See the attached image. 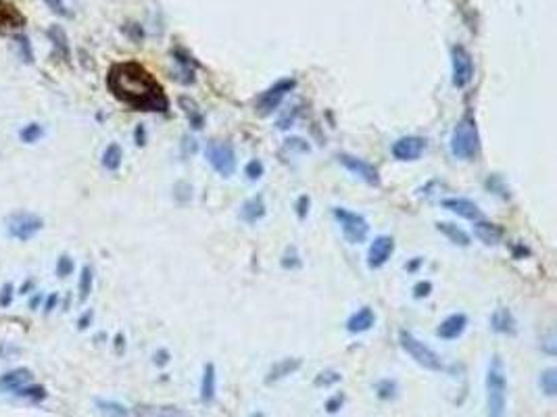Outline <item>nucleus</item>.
<instances>
[{
  "label": "nucleus",
  "mask_w": 557,
  "mask_h": 417,
  "mask_svg": "<svg viewBox=\"0 0 557 417\" xmlns=\"http://www.w3.org/2000/svg\"><path fill=\"white\" fill-rule=\"evenodd\" d=\"M107 88L123 105L136 111H159L169 109V101L161 84L138 63H117L107 76Z\"/></svg>",
  "instance_id": "f257e3e1"
},
{
  "label": "nucleus",
  "mask_w": 557,
  "mask_h": 417,
  "mask_svg": "<svg viewBox=\"0 0 557 417\" xmlns=\"http://www.w3.org/2000/svg\"><path fill=\"white\" fill-rule=\"evenodd\" d=\"M486 417H505L507 407V375L501 357H492L486 369Z\"/></svg>",
  "instance_id": "f03ea898"
},
{
  "label": "nucleus",
  "mask_w": 557,
  "mask_h": 417,
  "mask_svg": "<svg viewBox=\"0 0 557 417\" xmlns=\"http://www.w3.org/2000/svg\"><path fill=\"white\" fill-rule=\"evenodd\" d=\"M451 155L463 161H472L478 155L480 148V138H478V128L472 119H463L455 126L449 142Z\"/></svg>",
  "instance_id": "7ed1b4c3"
},
{
  "label": "nucleus",
  "mask_w": 557,
  "mask_h": 417,
  "mask_svg": "<svg viewBox=\"0 0 557 417\" xmlns=\"http://www.w3.org/2000/svg\"><path fill=\"white\" fill-rule=\"evenodd\" d=\"M399 342H401V348L424 369L428 371H443L445 363L440 359V355L436 350H432L428 344H424L420 338H415L411 332L407 330H401L399 332Z\"/></svg>",
  "instance_id": "20e7f679"
},
{
  "label": "nucleus",
  "mask_w": 557,
  "mask_h": 417,
  "mask_svg": "<svg viewBox=\"0 0 557 417\" xmlns=\"http://www.w3.org/2000/svg\"><path fill=\"white\" fill-rule=\"evenodd\" d=\"M332 215L339 221V225L343 230V236L347 238L349 244H361V242H366V238L370 234V223L366 221L363 215H359L355 211H349L345 207H334L332 209Z\"/></svg>",
  "instance_id": "39448f33"
},
{
  "label": "nucleus",
  "mask_w": 557,
  "mask_h": 417,
  "mask_svg": "<svg viewBox=\"0 0 557 417\" xmlns=\"http://www.w3.org/2000/svg\"><path fill=\"white\" fill-rule=\"evenodd\" d=\"M205 157L221 178H230L236 171V153L230 142L211 140L205 148Z\"/></svg>",
  "instance_id": "423d86ee"
},
{
  "label": "nucleus",
  "mask_w": 557,
  "mask_h": 417,
  "mask_svg": "<svg viewBox=\"0 0 557 417\" xmlns=\"http://www.w3.org/2000/svg\"><path fill=\"white\" fill-rule=\"evenodd\" d=\"M44 228V221L40 215L30 213V211H17L7 217V232L11 238L28 242L32 240L40 230Z\"/></svg>",
  "instance_id": "0eeeda50"
},
{
  "label": "nucleus",
  "mask_w": 557,
  "mask_h": 417,
  "mask_svg": "<svg viewBox=\"0 0 557 417\" xmlns=\"http://www.w3.org/2000/svg\"><path fill=\"white\" fill-rule=\"evenodd\" d=\"M297 88V80H293V78H282V80H277L273 86H269L259 99H257V113L261 115V117H265V115H269V113H273L277 107H280V103L284 101V96L289 94V92H293Z\"/></svg>",
  "instance_id": "6e6552de"
},
{
  "label": "nucleus",
  "mask_w": 557,
  "mask_h": 417,
  "mask_svg": "<svg viewBox=\"0 0 557 417\" xmlns=\"http://www.w3.org/2000/svg\"><path fill=\"white\" fill-rule=\"evenodd\" d=\"M451 69H453V86L455 88H465L474 80V61L472 55L465 46L455 44L451 49Z\"/></svg>",
  "instance_id": "1a4fd4ad"
},
{
  "label": "nucleus",
  "mask_w": 557,
  "mask_h": 417,
  "mask_svg": "<svg viewBox=\"0 0 557 417\" xmlns=\"http://www.w3.org/2000/svg\"><path fill=\"white\" fill-rule=\"evenodd\" d=\"M339 161L345 165V169H349L353 176H357V178L363 180L366 184H370V186H380L378 169H376L372 163H368V161H363V159H359V157L347 155V153L339 155Z\"/></svg>",
  "instance_id": "9d476101"
},
{
  "label": "nucleus",
  "mask_w": 557,
  "mask_h": 417,
  "mask_svg": "<svg viewBox=\"0 0 557 417\" xmlns=\"http://www.w3.org/2000/svg\"><path fill=\"white\" fill-rule=\"evenodd\" d=\"M26 15L7 0H0V34L9 36V34H17L26 28Z\"/></svg>",
  "instance_id": "9b49d317"
},
{
  "label": "nucleus",
  "mask_w": 557,
  "mask_h": 417,
  "mask_svg": "<svg viewBox=\"0 0 557 417\" xmlns=\"http://www.w3.org/2000/svg\"><path fill=\"white\" fill-rule=\"evenodd\" d=\"M426 151V140L420 136H403L393 144V157L397 161H418Z\"/></svg>",
  "instance_id": "f8f14e48"
},
{
  "label": "nucleus",
  "mask_w": 557,
  "mask_h": 417,
  "mask_svg": "<svg viewBox=\"0 0 557 417\" xmlns=\"http://www.w3.org/2000/svg\"><path fill=\"white\" fill-rule=\"evenodd\" d=\"M395 253V240L391 236H376L368 250V265L372 269H380L388 263Z\"/></svg>",
  "instance_id": "ddd939ff"
},
{
  "label": "nucleus",
  "mask_w": 557,
  "mask_h": 417,
  "mask_svg": "<svg viewBox=\"0 0 557 417\" xmlns=\"http://www.w3.org/2000/svg\"><path fill=\"white\" fill-rule=\"evenodd\" d=\"M443 209L463 217V219H470V221H478L482 219V211L478 209V205L470 198H461V196H453V198H445L443 203Z\"/></svg>",
  "instance_id": "4468645a"
},
{
  "label": "nucleus",
  "mask_w": 557,
  "mask_h": 417,
  "mask_svg": "<svg viewBox=\"0 0 557 417\" xmlns=\"http://www.w3.org/2000/svg\"><path fill=\"white\" fill-rule=\"evenodd\" d=\"M468 327V317L463 313H453L447 319H443L436 327V336L443 340H457Z\"/></svg>",
  "instance_id": "2eb2a0df"
},
{
  "label": "nucleus",
  "mask_w": 557,
  "mask_h": 417,
  "mask_svg": "<svg viewBox=\"0 0 557 417\" xmlns=\"http://www.w3.org/2000/svg\"><path fill=\"white\" fill-rule=\"evenodd\" d=\"M34 380V373L28 369V367H19V369H13V371H7L5 375H0V390H19L28 384H32Z\"/></svg>",
  "instance_id": "dca6fc26"
},
{
  "label": "nucleus",
  "mask_w": 557,
  "mask_h": 417,
  "mask_svg": "<svg viewBox=\"0 0 557 417\" xmlns=\"http://www.w3.org/2000/svg\"><path fill=\"white\" fill-rule=\"evenodd\" d=\"M376 323V315L370 307H361L359 311H355L349 319H347V330L351 334H363L368 330H372Z\"/></svg>",
  "instance_id": "f3484780"
},
{
  "label": "nucleus",
  "mask_w": 557,
  "mask_h": 417,
  "mask_svg": "<svg viewBox=\"0 0 557 417\" xmlns=\"http://www.w3.org/2000/svg\"><path fill=\"white\" fill-rule=\"evenodd\" d=\"M46 34H49V38H51V42H53L55 55H57L63 63H69V59H71V51H69V40H67L65 30H63L61 26L53 24V26L49 28Z\"/></svg>",
  "instance_id": "a211bd4d"
},
{
  "label": "nucleus",
  "mask_w": 557,
  "mask_h": 417,
  "mask_svg": "<svg viewBox=\"0 0 557 417\" xmlns=\"http://www.w3.org/2000/svg\"><path fill=\"white\" fill-rule=\"evenodd\" d=\"M517 323H515V317H513V313L509 311V309H505V307H501V309H497L492 315H490V327L495 330V332H499V334H515V327Z\"/></svg>",
  "instance_id": "6ab92c4d"
},
{
  "label": "nucleus",
  "mask_w": 557,
  "mask_h": 417,
  "mask_svg": "<svg viewBox=\"0 0 557 417\" xmlns=\"http://www.w3.org/2000/svg\"><path fill=\"white\" fill-rule=\"evenodd\" d=\"M299 367H301V359H282V361H277V363H273V367L267 371L265 384H271V382H277V380H284L286 375H293Z\"/></svg>",
  "instance_id": "aec40b11"
},
{
  "label": "nucleus",
  "mask_w": 557,
  "mask_h": 417,
  "mask_svg": "<svg viewBox=\"0 0 557 417\" xmlns=\"http://www.w3.org/2000/svg\"><path fill=\"white\" fill-rule=\"evenodd\" d=\"M215 390H217V373H215V365L207 363L203 367V377H200V400L203 402H213L215 398Z\"/></svg>",
  "instance_id": "412c9836"
},
{
  "label": "nucleus",
  "mask_w": 557,
  "mask_h": 417,
  "mask_svg": "<svg viewBox=\"0 0 557 417\" xmlns=\"http://www.w3.org/2000/svg\"><path fill=\"white\" fill-rule=\"evenodd\" d=\"M436 230L443 232V234L449 238V242H453V244H457V246H470V242H472L470 234H468L465 230H461L459 225H455V223L440 221V223H436Z\"/></svg>",
  "instance_id": "4be33fe9"
},
{
  "label": "nucleus",
  "mask_w": 557,
  "mask_h": 417,
  "mask_svg": "<svg viewBox=\"0 0 557 417\" xmlns=\"http://www.w3.org/2000/svg\"><path fill=\"white\" fill-rule=\"evenodd\" d=\"M265 215V201L263 196H252L250 201H246L240 209V217L246 221V223H255L259 221L261 217Z\"/></svg>",
  "instance_id": "5701e85b"
},
{
  "label": "nucleus",
  "mask_w": 557,
  "mask_h": 417,
  "mask_svg": "<svg viewBox=\"0 0 557 417\" xmlns=\"http://www.w3.org/2000/svg\"><path fill=\"white\" fill-rule=\"evenodd\" d=\"M474 232L484 244H497L503 238V230L497 223H488V221H482V219L476 221Z\"/></svg>",
  "instance_id": "b1692460"
},
{
  "label": "nucleus",
  "mask_w": 557,
  "mask_h": 417,
  "mask_svg": "<svg viewBox=\"0 0 557 417\" xmlns=\"http://www.w3.org/2000/svg\"><path fill=\"white\" fill-rule=\"evenodd\" d=\"M178 103H180L182 111L188 115V119H190V126H192L194 130H200V128H203V113H200L198 105H196L192 99H188V96H180V99H178Z\"/></svg>",
  "instance_id": "393cba45"
},
{
  "label": "nucleus",
  "mask_w": 557,
  "mask_h": 417,
  "mask_svg": "<svg viewBox=\"0 0 557 417\" xmlns=\"http://www.w3.org/2000/svg\"><path fill=\"white\" fill-rule=\"evenodd\" d=\"M121 161H123V151L119 144H109L103 153V167L107 171H117L121 167Z\"/></svg>",
  "instance_id": "a878e982"
},
{
  "label": "nucleus",
  "mask_w": 557,
  "mask_h": 417,
  "mask_svg": "<svg viewBox=\"0 0 557 417\" xmlns=\"http://www.w3.org/2000/svg\"><path fill=\"white\" fill-rule=\"evenodd\" d=\"M92 284H94V271L90 265H86L80 273V282H78V300L86 303L90 292H92Z\"/></svg>",
  "instance_id": "bb28decb"
},
{
  "label": "nucleus",
  "mask_w": 557,
  "mask_h": 417,
  "mask_svg": "<svg viewBox=\"0 0 557 417\" xmlns=\"http://www.w3.org/2000/svg\"><path fill=\"white\" fill-rule=\"evenodd\" d=\"M538 386H540V390H542L547 396H555V394H557V371H555L553 367L545 369V371L540 373Z\"/></svg>",
  "instance_id": "cd10ccee"
},
{
  "label": "nucleus",
  "mask_w": 557,
  "mask_h": 417,
  "mask_svg": "<svg viewBox=\"0 0 557 417\" xmlns=\"http://www.w3.org/2000/svg\"><path fill=\"white\" fill-rule=\"evenodd\" d=\"M397 392H399V388H397V382H395V380H380V382L376 384V394H378V398H382V400H393V398H397Z\"/></svg>",
  "instance_id": "c85d7f7f"
},
{
  "label": "nucleus",
  "mask_w": 557,
  "mask_h": 417,
  "mask_svg": "<svg viewBox=\"0 0 557 417\" xmlns=\"http://www.w3.org/2000/svg\"><path fill=\"white\" fill-rule=\"evenodd\" d=\"M42 136H44V130H42L40 124H28V126L19 132V138H22V142H26V144H34V142H38Z\"/></svg>",
  "instance_id": "c756f323"
},
{
  "label": "nucleus",
  "mask_w": 557,
  "mask_h": 417,
  "mask_svg": "<svg viewBox=\"0 0 557 417\" xmlns=\"http://www.w3.org/2000/svg\"><path fill=\"white\" fill-rule=\"evenodd\" d=\"M341 380H343V375H341L339 371H322V373H318V377H316V386H318V388H330V386L339 384Z\"/></svg>",
  "instance_id": "7c9ffc66"
},
{
  "label": "nucleus",
  "mask_w": 557,
  "mask_h": 417,
  "mask_svg": "<svg viewBox=\"0 0 557 417\" xmlns=\"http://www.w3.org/2000/svg\"><path fill=\"white\" fill-rule=\"evenodd\" d=\"M263 173H265V167H263V163H261L259 159H252V161H248V163H246V167H244V176H246L250 182H257V180H261V178H263Z\"/></svg>",
  "instance_id": "2f4dec72"
},
{
  "label": "nucleus",
  "mask_w": 557,
  "mask_h": 417,
  "mask_svg": "<svg viewBox=\"0 0 557 417\" xmlns=\"http://www.w3.org/2000/svg\"><path fill=\"white\" fill-rule=\"evenodd\" d=\"M74 273V259L69 255H61L57 259V275L59 278H67Z\"/></svg>",
  "instance_id": "473e14b6"
},
{
  "label": "nucleus",
  "mask_w": 557,
  "mask_h": 417,
  "mask_svg": "<svg viewBox=\"0 0 557 417\" xmlns=\"http://www.w3.org/2000/svg\"><path fill=\"white\" fill-rule=\"evenodd\" d=\"M15 394H19V396H28V398H34V400H42L44 396H46V392H44V388L42 386H24V388H19V390H15Z\"/></svg>",
  "instance_id": "72a5a7b5"
},
{
  "label": "nucleus",
  "mask_w": 557,
  "mask_h": 417,
  "mask_svg": "<svg viewBox=\"0 0 557 417\" xmlns=\"http://www.w3.org/2000/svg\"><path fill=\"white\" fill-rule=\"evenodd\" d=\"M17 49L24 57L26 63H32L34 61V53H32V46H30V40L26 36H17Z\"/></svg>",
  "instance_id": "f704fd0d"
},
{
  "label": "nucleus",
  "mask_w": 557,
  "mask_h": 417,
  "mask_svg": "<svg viewBox=\"0 0 557 417\" xmlns=\"http://www.w3.org/2000/svg\"><path fill=\"white\" fill-rule=\"evenodd\" d=\"M44 5H46L53 13H57V15H61V17H69V15H71L63 0H44Z\"/></svg>",
  "instance_id": "c9c22d12"
},
{
  "label": "nucleus",
  "mask_w": 557,
  "mask_h": 417,
  "mask_svg": "<svg viewBox=\"0 0 557 417\" xmlns=\"http://www.w3.org/2000/svg\"><path fill=\"white\" fill-rule=\"evenodd\" d=\"M13 296H15V286L11 282H7L0 290V307H9L13 303Z\"/></svg>",
  "instance_id": "e433bc0d"
},
{
  "label": "nucleus",
  "mask_w": 557,
  "mask_h": 417,
  "mask_svg": "<svg viewBox=\"0 0 557 417\" xmlns=\"http://www.w3.org/2000/svg\"><path fill=\"white\" fill-rule=\"evenodd\" d=\"M343 405H345V394L339 392V394H334V396H330V398L326 400V411H328V413H336V411H341Z\"/></svg>",
  "instance_id": "4c0bfd02"
},
{
  "label": "nucleus",
  "mask_w": 557,
  "mask_h": 417,
  "mask_svg": "<svg viewBox=\"0 0 557 417\" xmlns=\"http://www.w3.org/2000/svg\"><path fill=\"white\" fill-rule=\"evenodd\" d=\"M309 196L307 194H303L299 201H297V215H299V219H305L307 217V213H309Z\"/></svg>",
  "instance_id": "58836bf2"
},
{
  "label": "nucleus",
  "mask_w": 557,
  "mask_h": 417,
  "mask_svg": "<svg viewBox=\"0 0 557 417\" xmlns=\"http://www.w3.org/2000/svg\"><path fill=\"white\" fill-rule=\"evenodd\" d=\"M155 417H188L184 411H180L178 407H163Z\"/></svg>",
  "instance_id": "ea45409f"
},
{
  "label": "nucleus",
  "mask_w": 557,
  "mask_h": 417,
  "mask_svg": "<svg viewBox=\"0 0 557 417\" xmlns=\"http://www.w3.org/2000/svg\"><path fill=\"white\" fill-rule=\"evenodd\" d=\"M430 292H432V284H430V282H420V284H415V288H413V296H415V298L428 296Z\"/></svg>",
  "instance_id": "a19ab883"
},
{
  "label": "nucleus",
  "mask_w": 557,
  "mask_h": 417,
  "mask_svg": "<svg viewBox=\"0 0 557 417\" xmlns=\"http://www.w3.org/2000/svg\"><path fill=\"white\" fill-rule=\"evenodd\" d=\"M540 346H542V350H545L547 355H555V336H553V334H549Z\"/></svg>",
  "instance_id": "79ce46f5"
},
{
  "label": "nucleus",
  "mask_w": 557,
  "mask_h": 417,
  "mask_svg": "<svg viewBox=\"0 0 557 417\" xmlns=\"http://www.w3.org/2000/svg\"><path fill=\"white\" fill-rule=\"evenodd\" d=\"M57 303H59V294H57V292H53V294L46 298V303H44V313H51V311L57 307Z\"/></svg>",
  "instance_id": "37998d69"
},
{
  "label": "nucleus",
  "mask_w": 557,
  "mask_h": 417,
  "mask_svg": "<svg viewBox=\"0 0 557 417\" xmlns=\"http://www.w3.org/2000/svg\"><path fill=\"white\" fill-rule=\"evenodd\" d=\"M90 321H92V311H86V315H82V317H80V321H78V327H80V330H86Z\"/></svg>",
  "instance_id": "c03bdc74"
},
{
  "label": "nucleus",
  "mask_w": 557,
  "mask_h": 417,
  "mask_svg": "<svg viewBox=\"0 0 557 417\" xmlns=\"http://www.w3.org/2000/svg\"><path fill=\"white\" fill-rule=\"evenodd\" d=\"M155 361H157L159 365H165V363L169 361V352H167V350H159V352L155 355Z\"/></svg>",
  "instance_id": "a18cd8bd"
},
{
  "label": "nucleus",
  "mask_w": 557,
  "mask_h": 417,
  "mask_svg": "<svg viewBox=\"0 0 557 417\" xmlns=\"http://www.w3.org/2000/svg\"><path fill=\"white\" fill-rule=\"evenodd\" d=\"M134 136H136V144H138V146H142V144H144V128H142V126H138Z\"/></svg>",
  "instance_id": "49530a36"
},
{
  "label": "nucleus",
  "mask_w": 557,
  "mask_h": 417,
  "mask_svg": "<svg viewBox=\"0 0 557 417\" xmlns=\"http://www.w3.org/2000/svg\"><path fill=\"white\" fill-rule=\"evenodd\" d=\"M40 303H42V294H36V296L30 300V309H38V307H40Z\"/></svg>",
  "instance_id": "de8ad7c7"
},
{
  "label": "nucleus",
  "mask_w": 557,
  "mask_h": 417,
  "mask_svg": "<svg viewBox=\"0 0 557 417\" xmlns=\"http://www.w3.org/2000/svg\"><path fill=\"white\" fill-rule=\"evenodd\" d=\"M32 286H34V280H28V282L19 288V292H22V294H28V290H30Z\"/></svg>",
  "instance_id": "09e8293b"
},
{
  "label": "nucleus",
  "mask_w": 557,
  "mask_h": 417,
  "mask_svg": "<svg viewBox=\"0 0 557 417\" xmlns=\"http://www.w3.org/2000/svg\"><path fill=\"white\" fill-rule=\"evenodd\" d=\"M250 417H263V413H252Z\"/></svg>",
  "instance_id": "8fccbe9b"
}]
</instances>
